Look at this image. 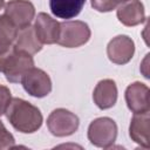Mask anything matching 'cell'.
I'll use <instances>...</instances> for the list:
<instances>
[{"mask_svg":"<svg viewBox=\"0 0 150 150\" xmlns=\"http://www.w3.org/2000/svg\"><path fill=\"white\" fill-rule=\"evenodd\" d=\"M5 114L12 127L23 134L35 132L40 129L43 121L41 111L35 105L19 97L11 100Z\"/></svg>","mask_w":150,"mask_h":150,"instance_id":"1","label":"cell"},{"mask_svg":"<svg viewBox=\"0 0 150 150\" xmlns=\"http://www.w3.org/2000/svg\"><path fill=\"white\" fill-rule=\"evenodd\" d=\"M34 67L33 56L15 48L14 43L0 47V73L12 83L21 82L22 76L28 69Z\"/></svg>","mask_w":150,"mask_h":150,"instance_id":"2","label":"cell"},{"mask_svg":"<svg viewBox=\"0 0 150 150\" xmlns=\"http://www.w3.org/2000/svg\"><path fill=\"white\" fill-rule=\"evenodd\" d=\"M91 32L89 26L80 20L60 22V34L57 42L66 48H76L87 43L90 39Z\"/></svg>","mask_w":150,"mask_h":150,"instance_id":"3","label":"cell"},{"mask_svg":"<svg viewBox=\"0 0 150 150\" xmlns=\"http://www.w3.org/2000/svg\"><path fill=\"white\" fill-rule=\"evenodd\" d=\"M117 137V124L110 117H98L88 127V139L98 148H110Z\"/></svg>","mask_w":150,"mask_h":150,"instance_id":"4","label":"cell"},{"mask_svg":"<svg viewBox=\"0 0 150 150\" xmlns=\"http://www.w3.org/2000/svg\"><path fill=\"white\" fill-rule=\"evenodd\" d=\"M79 117L63 108L53 110L47 118V127L52 135L56 137H66L73 135L79 129Z\"/></svg>","mask_w":150,"mask_h":150,"instance_id":"5","label":"cell"},{"mask_svg":"<svg viewBox=\"0 0 150 150\" xmlns=\"http://www.w3.org/2000/svg\"><path fill=\"white\" fill-rule=\"evenodd\" d=\"M23 89L34 97H45L52 91V81L49 75L40 68L32 67L21 79Z\"/></svg>","mask_w":150,"mask_h":150,"instance_id":"6","label":"cell"},{"mask_svg":"<svg viewBox=\"0 0 150 150\" xmlns=\"http://www.w3.org/2000/svg\"><path fill=\"white\" fill-rule=\"evenodd\" d=\"M5 15L18 29H21L30 25L35 15V8L28 0H11L5 5Z\"/></svg>","mask_w":150,"mask_h":150,"instance_id":"7","label":"cell"},{"mask_svg":"<svg viewBox=\"0 0 150 150\" xmlns=\"http://www.w3.org/2000/svg\"><path fill=\"white\" fill-rule=\"evenodd\" d=\"M135 53V43L128 35H117L112 38L107 46V55L112 63L125 64Z\"/></svg>","mask_w":150,"mask_h":150,"instance_id":"8","label":"cell"},{"mask_svg":"<svg viewBox=\"0 0 150 150\" xmlns=\"http://www.w3.org/2000/svg\"><path fill=\"white\" fill-rule=\"evenodd\" d=\"M149 88L142 82H134L125 89V102L134 114H143L150 110Z\"/></svg>","mask_w":150,"mask_h":150,"instance_id":"9","label":"cell"},{"mask_svg":"<svg viewBox=\"0 0 150 150\" xmlns=\"http://www.w3.org/2000/svg\"><path fill=\"white\" fill-rule=\"evenodd\" d=\"M33 27L36 38L42 45H53L57 42L60 34V22L54 20L47 13H39Z\"/></svg>","mask_w":150,"mask_h":150,"instance_id":"10","label":"cell"},{"mask_svg":"<svg viewBox=\"0 0 150 150\" xmlns=\"http://www.w3.org/2000/svg\"><path fill=\"white\" fill-rule=\"evenodd\" d=\"M129 135L134 142L144 149L150 148V115L148 112L134 114L129 127Z\"/></svg>","mask_w":150,"mask_h":150,"instance_id":"11","label":"cell"},{"mask_svg":"<svg viewBox=\"0 0 150 150\" xmlns=\"http://www.w3.org/2000/svg\"><path fill=\"white\" fill-rule=\"evenodd\" d=\"M117 18L124 26L132 27L145 20L144 6L139 0H128L117 7Z\"/></svg>","mask_w":150,"mask_h":150,"instance_id":"12","label":"cell"},{"mask_svg":"<svg viewBox=\"0 0 150 150\" xmlns=\"http://www.w3.org/2000/svg\"><path fill=\"white\" fill-rule=\"evenodd\" d=\"M93 100L102 110L114 107L117 101V87L115 81L110 79L101 80L94 89Z\"/></svg>","mask_w":150,"mask_h":150,"instance_id":"13","label":"cell"},{"mask_svg":"<svg viewBox=\"0 0 150 150\" xmlns=\"http://www.w3.org/2000/svg\"><path fill=\"white\" fill-rule=\"evenodd\" d=\"M14 46L16 49L25 52L29 55H34L42 49V43L36 38L34 27H32L30 25L18 30Z\"/></svg>","mask_w":150,"mask_h":150,"instance_id":"14","label":"cell"},{"mask_svg":"<svg viewBox=\"0 0 150 150\" xmlns=\"http://www.w3.org/2000/svg\"><path fill=\"white\" fill-rule=\"evenodd\" d=\"M86 0H49L52 13L60 19H73L80 14Z\"/></svg>","mask_w":150,"mask_h":150,"instance_id":"15","label":"cell"},{"mask_svg":"<svg viewBox=\"0 0 150 150\" xmlns=\"http://www.w3.org/2000/svg\"><path fill=\"white\" fill-rule=\"evenodd\" d=\"M18 28L4 14L0 15V47L13 45L18 35Z\"/></svg>","mask_w":150,"mask_h":150,"instance_id":"16","label":"cell"},{"mask_svg":"<svg viewBox=\"0 0 150 150\" xmlns=\"http://www.w3.org/2000/svg\"><path fill=\"white\" fill-rule=\"evenodd\" d=\"M128 0H91V7L97 12H110Z\"/></svg>","mask_w":150,"mask_h":150,"instance_id":"17","label":"cell"},{"mask_svg":"<svg viewBox=\"0 0 150 150\" xmlns=\"http://www.w3.org/2000/svg\"><path fill=\"white\" fill-rule=\"evenodd\" d=\"M14 144H15V139L13 135L5 127H1L0 128V150L12 149L14 148Z\"/></svg>","mask_w":150,"mask_h":150,"instance_id":"18","label":"cell"},{"mask_svg":"<svg viewBox=\"0 0 150 150\" xmlns=\"http://www.w3.org/2000/svg\"><path fill=\"white\" fill-rule=\"evenodd\" d=\"M11 100H12V96H11L9 89L7 87L0 84V116L6 112Z\"/></svg>","mask_w":150,"mask_h":150,"instance_id":"19","label":"cell"},{"mask_svg":"<svg viewBox=\"0 0 150 150\" xmlns=\"http://www.w3.org/2000/svg\"><path fill=\"white\" fill-rule=\"evenodd\" d=\"M4 6H5V0H0V9H2Z\"/></svg>","mask_w":150,"mask_h":150,"instance_id":"20","label":"cell"},{"mask_svg":"<svg viewBox=\"0 0 150 150\" xmlns=\"http://www.w3.org/2000/svg\"><path fill=\"white\" fill-rule=\"evenodd\" d=\"M1 127H5V125H4V123H2L1 121H0V128H1Z\"/></svg>","mask_w":150,"mask_h":150,"instance_id":"21","label":"cell"}]
</instances>
